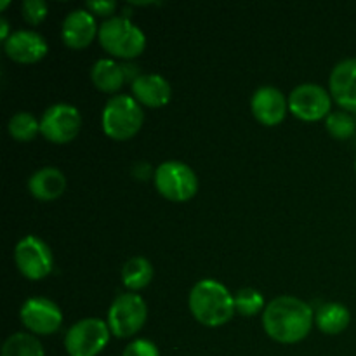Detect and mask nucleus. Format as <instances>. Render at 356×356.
Segmentation results:
<instances>
[{"mask_svg": "<svg viewBox=\"0 0 356 356\" xmlns=\"http://www.w3.org/2000/svg\"><path fill=\"white\" fill-rule=\"evenodd\" d=\"M122 356H160V351L152 341L136 339L125 348Z\"/></svg>", "mask_w": 356, "mask_h": 356, "instance_id": "a878e982", "label": "nucleus"}, {"mask_svg": "<svg viewBox=\"0 0 356 356\" xmlns=\"http://www.w3.org/2000/svg\"><path fill=\"white\" fill-rule=\"evenodd\" d=\"M153 280V266L146 257H132L122 268V284L132 292L148 287Z\"/></svg>", "mask_w": 356, "mask_h": 356, "instance_id": "aec40b11", "label": "nucleus"}, {"mask_svg": "<svg viewBox=\"0 0 356 356\" xmlns=\"http://www.w3.org/2000/svg\"><path fill=\"white\" fill-rule=\"evenodd\" d=\"M332 99L344 111L356 113V58L344 59L334 66L329 79Z\"/></svg>", "mask_w": 356, "mask_h": 356, "instance_id": "4468645a", "label": "nucleus"}, {"mask_svg": "<svg viewBox=\"0 0 356 356\" xmlns=\"http://www.w3.org/2000/svg\"><path fill=\"white\" fill-rule=\"evenodd\" d=\"M97 33H99V28H97L96 16L87 9L72 10L63 21V42L72 49L89 47Z\"/></svg>", "mask_w": 356, "mask_h": 356, "instance_id": "2eb2a0df", "label": "nucleus"}, {"mask_svg": "<svg viewBox=\"0 0 356 356\" xmlns=\"http://www.w3.org/2000/svg\"><path fill=\"white\" fill-rule=\"evenodd\" d=\"M3 51L13 61L33 65L47 56L49 45L40 33L33 30H17L3 42Z\"/></svg>", "mask_w": 356, "mask_h": 356, "instance_id": "f8f14e48", "label": "nucleus"}, {"mask_svg": "<svg viewBox=\"0 0 356 356\" xmlns=\"http://www.w3.org/2000/svg\"><path fill=\"white\" fill-rule=\"evenodd\" d=\"M28 190L40 202L58 200L66 190V177L56 167H42L28 179Z\"/></svg>", "mask_w": 356, "mask_h": 356, "instance_id": "f3484780", "label": "nucleus"}, {"mask_svg": "<svg viewBox=\"0 0 356 356\" xmlns=\"http://www.w3.org/2000/svg\"><path fill=\"white\" fill-rule=\"evenodd\" d=\"M146 318H148V306L145 299L136 292H125L111 302L106 323L111 330V336L118 339H129L145 327Z\"/></svg>", "mask_w": 356, "mask_h": 356, "instance_id": "39448f33", "label": "nucleus"}, {"mask_svg": "<svg viewBox=\"0 0 356 356\" xmlns=\"http://www.w3.org/2000/svg\"><path fill=\"white\" fill-rule=\"evenodd\" d=\"M145 113L138 101L127 94L113 96L103 110V131L115 141L132 139L143 127Z\"/></svg>", "mask_w": 356, "mask_h": 356, "instance_id": "20e7f679", "label": "nucleus"}, {"mask_svg": "<svg viewBox=\"0 0 356 356\" xmlns=\"http://www.w3.org/2000/svg\"><path fill=\"white\" fill-rule=\"evenodd\" d=\"M21 13H23V19L28 24L37 26L47 17L49 7L44 0H24L23 6H21Z\"/></svg>", "mask_w": 356, "mask_h": 356, "instance_id": "393cba45", "label": "nucleus"}, {"mask_svg": "<svg viewBox=\"0 0 356 356\" xmlns=\"http://www.w3.org/2000/svg\"><path fill=\"white\" fill-rule=\"evenodd\" d=\"M250 110L256 120L266 127L278 125L289 111V97L277 87L264 86L254 92L250 99Z\"/></svg>", "mask_w": 356, "mask_h": 356, "instance_id": "ddd939ff", "label": "nucleus"}, {"mask_svg": "<svg viewBox=\"0 0 356 356\" xmlns=\"http://www.w3.org/2000/svg\"><path fill=\"white\" fill-rule=\"evenodd\" d=\"M332 96L316 83H301L289 96V111L305 122H318L332 113Z\"/></svg>", "mask_w": 356, "mask_h": 356, "instance_id": "9d476101", "label": "nucleus"}, {"mask_svg": "<svg viewBox=\"0 0 356 356\" xmlns=\"http://www.w3.org/2000/svg\"><path fill=\"white\" fill-rule=\"evenodd\" d=\"M97 38L108 54L125 61L141 56L146 47L145 33L127 16H113L104 21L99 26Z\"/></svg>", "mask_w": 356, "mask_h": 356, "instance_id": "7ed1b4c3", "label": "nucleus"}, {"mask_svg": "<svg viewBox=\"0 0 356 356\" xmlns=\"http://www.w3.org/2000/svg\"><path fill=\"white\" fill-rule=\"evenodd\" d=\"M153 181L163 198L170 202H188L197 195L198 177L184 162L169 160L156 167Z\"/></svg>", "mask_w": 356, "mask_h": 356, "instance_id": "423d86ee", "label": "nucleus"}, {"mask_svg": "<svg viewBox=\"0 0 356 356\" xmlns=\"http://www.w3.org/2000/svg\"><path fill=\"white\" fill-rule=\"evenodd\" d=\"M86 9L89 10L90 14L94 16H101V17H113L111 14L115 13L117 9V2L113 0H97V2H87L86 3Z\"/></svg>", "mask_w": 356, "mask_h": 356, "instance_id": "bb28decb", "label": "nucleus"}, {"mask_svg": "<svg viewBox=\"0 0 356 356\" xmlns=\"http://www.w3.org/2000/svg\"><path fill=\"white\" fill-rule=\"evenodd\" d=\"M80 129H82V115L72 104H52L40 118V134L54 145L72 143L80 134Z\"/></svg>", "mask_w": 356, "mask_h": 356, "instance_id": "1a4fd4ad", "label": "nucleus"}, {"mask_svg": "<svg viewBox=\"0 0 356 356\" xmlns=\"http://www.w3.org/2000/svg\"><path fill=\"white\" fill-rule=\"evenodd\" d=\"M14 263L28 280H44L54 270V257L51 249L38 236L28 235L17 242L14 249Z\"/></svg>", "mask_w": 356, "mask_h": 356, "instance_id": "6e6552de", "label": "nucleus"}, {"mask_svg": "<svg viewBox=\"0 0 356 356\" xmlns=\"http://www.w3.org/2000/svg\"><path fill=\"white\" fill-rule=\"evenodd\" d=\"M9 37H10L9 23H7V21L2 17V19H0V38H2V40L6 42Z\"/></svg>", "mask_w": 356, "mask_h": 356, "instance_id": "cd10ccee", "label": "nucleus"}, {"mask_svg": "<svg viewBox=\"0 0 356 356\" xmlns=\"http://www.w3.org/2000/svg\"><path fill=\"white\" fill-rule=\"evenodd\" d=\"M325 127L334 139L344 141V139H350L355 136L356 122L348 111H332L327 117Z\"/></svg>", "mask_w": 356, "mask_h": 356, "instance_id": "5701e85b", "label": "nucleus"}, {"mask_svg": "<svg viewBox=\"0 0 356 356\" xmlns=\"http://www.w3.org/2000/svg\"><path fill=\"white\" fill-rule=\"evenodd\" d=\"M7 129L13 139L19 143H30L40 134V120H37L28 111H17L10 117Z\"/></svg>", "mask_w": 356, "mask_h": 356, "instance_id": "4be33fe9", "label": "nucleus"}, {"mask_svg": "<svg viewBox=\"0 0 356 356\" xmlns=\"http://www.w3.org/2000/svg\"><path fill=\"white\" fill-rule=\"evenodd\" d=\"M315 315L312 306L292 296H282L266 305L263 327L268 336L282 344H294L305 339L312 330Z\"/></svg>", "mask_w": 356, "mask_h": 356, "instance_id": "f257e3e1", "label": "nucleus"}, {"mask_svg": "<svg viewBox=\"0 0 356 356\" xmlns=\"http://www.w3.org/2000/svg\"><path fill=\"white\" fill-rule=\"evenodd\" d=\"M355 169H356V162H355Z\"/></svg>", "mask_w": 356, "mask_h": 356, "instance_id": "c756f323", "label": "nucleus"}, {"mask_svg": "<svg viewBox=\"0 0 356 356\" xmlns=\"http://www.w3.org/2000/svg\"><path fill=\"white\" fill-rule=\"evenodd\" d=\"M351 315L348 308L341 302H327L315 315V323L327 336H337L344 332L350 325Z\"/></svg>", "mask_w": 356, "mask_h": 356, "instance_id": "6ab92c4d", "label": "nucleus"}, {"mask_svg": "<svg viewBox=\"0 0 356 356\" xmlns=\"http://www.w3.org/2000/svg\"><path fill=\"white\" fill-rule=\"evenodd\" d=\"M235 309L242 316H254L264 309V296L256 289H242L235 296Z\"/></svg>", "mask_w": 356, "mask_h": 356, "instance_id": "b1692460", "label": "nucleus"}, {"mask_svg": "<svg viewBox=\"0 0 356 356\" xmlns=\"http://www.w3.org/2000/svg\"><path fill=\"white\" fill-rule=\"evenodd\" d=\"M21 323L37 336H51L59 330L63 313L54 301L45 298H31L21 306Z\"/></svg>", "mask_w": 356, "mask_h": 356, "instance_id": "9b49d317", "label": "nucleus"}, {"mask_svg": "<svg viewBox=\"0 0 356 356\" xmlns=\"http://www.w3.org/2000/svg\"><path fill=\"white\" fill-rule=\"evenodd\" d=\"M7 6H9V2H7V0H3V2H0V9H2V10L6 9Z\"/></svg>", "mask_w": 356, "mask_h": 356, "instance_id": "c85d7f7f", "label": "nucleus"}, {"mask_svg": "<svg viewBox=\"0 0 356 356\" xmlns=\"http://www.w3.org/2000/svg\"><path fill=\"white\" fill-rule=\"evenodd\" d=\"M111 330L99 318H83L73 323L65 336V348L70 356H97L106 348Z\"/></svg>", "mask_w": 356, "mask_h": 356, "instance_id": "0eeeda50", "label": "nucleus"}, {"mask_svg": "<svg viewBox=\"0 0 356 356\" xmlns=\"http://www.w3.org/2000/svg\"><path fill=\"white\" fill-rule=\"evenodd\" d=\"M2 356H45V353L37 337L26 332H16L3 343Z\"/></svg>", "mask_w": 356, "mask_h": 356, "instance_id": "412c9836", "label": "nucleus"}, {"mask_svg": "<svg viewBox=\"0 0 356 356\" xmlns=\"http://www.w3.org/2000/svg\"><path fill=\"white\" fill-rule=\"evenodd\" d=\"M90 80H92L94 87L99 89L101 92L113 94L122 89L127 76H125L124 65H118L117 61L110 58L97 59L90 70Z\"/></svg>", "mask_w": 356, "mask_h": 356, "instance_id": "a211bd4d", "label": "nucleus"}, {"mask_svg": "<svg viewBox=\"0 0 356 356\" xmlns=\"http://www.w3.org/2000/svg\"><path fill=\"white\" fill-rule=\"evenodd\" d=\"M132 94L139 104H145L148 108H162L170 101L172 89L162 75L146 73V75H139L132 82Z\"/></svg>", "mask_w": 356, "mask_h": 356, "instance_id": "dca6fc26", "label": "nucleus"}, {"mask_svg": "<svg viewBox=\"0 0 356 356\" xmlns=\"http://www.w3.org/2000/svg\"><path fill=\"white\" fill-rule=\"evenodd\" d=\"M191 315L205 327H221L235 315V296L218 280L204 278L193 285L188 298Z\"/></svg>", "mask_w": 356, "mask_h": 356, "instance_id": "f03ea898", "label": "nucleus"}]
</instances>
